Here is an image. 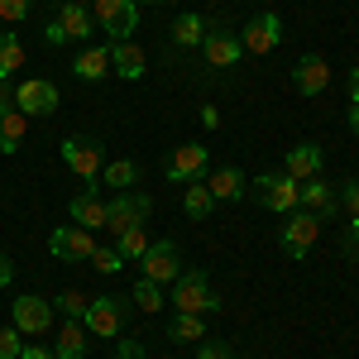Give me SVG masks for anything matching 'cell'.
Listing matches in <instances>:
<instances>
[{
  "label": "cell",
  "mask_w": 359,
  "mask_h": 359,
  "mask_svg": "<svg viewBox=\"0 0 359 359\" xmlns=\"http://www.w3.org/2000/svg\"><path fill=\"white\" fill-rule=\"evenodd\" d=\"M321 163H326L321 144H297V149H287L283 172H287V177H297V182H306V177H316V172H321Z\"/></svg>",
  "instance_id": "obj_18"
},
{
  "label": "cell",
  "mask_w": 359,
  "mask_h": 359,
  "mask_svg": "<svg viewBox=\"0 0 359 359\" xmlns=\"http://www.w3.org/2000/svg\"><path fill=\"white\" fill-rule=\"evenodd\" d=\"M91 15H96V29L111 34V43H130L139 29V5L135 0H91Z\"/></svg>",
  "instance_id": "obj_1"
},
{
  "label": "cell",
  "mask_w": 359,
  "mask_h": 359,
  "mask_svg": "<svg viewBox=\"0 0 359 359\" xmlns=\"http://www.w3.org/2000/svg\"><path fill=\"white\" fill-rule=\"evenodd\" d=\"M345 206H350V216H359V177H350L345 182V196H340Z\"/></svg>",
  "instance_id": "obj_37"
},
{
  "label": "cell",
  "mask_w": 359,
  "mask_h": 359,
  "mask_svg": "<svg viewBox=\"0 0 359 359\" xmlns=\"http://www.w3.org/2000/svg\"><path fill=\"white\" fill-rule=\"evenodd\" d=\"M350 249H355V254H359V216H355V221H350Z\"/></svg>",
  "instance_id": "obj_45"
},
{
  "label": "cell",
  "mask_w": 359,
  "mask_h": 359,
  "mask_svg": "<svg viewBox=\"0 0 359 359\" xmlns=\"http://www.w3.org/2000/svg\"><path fill=\"white\" fill-rule=\"evenodd\" d=\"M20 350H25V335L15 326H0V359H20Z\"/></svg>",
  "instance_id": "obj_34"
},
{
  "label": "cell",
  "mask_w": 359,
  "mask_h": 359,
  "mask_svg": "<svg viewBox=\"0 0 359 359\" xmlns=\"http://www.w3.org/2000/svg\"><path fill=\"white\" fill-rule=\"evenodd\" d=\"M53 306L67 316V321H82L86 306H91V297H86V292H77V287H67V292H57V297H53Z\"/></svg>",
  "instance_id": "obj_31"
},
{
  "label": "cell",
  "mask_w": 359,
  "mask_h": 359,
  "mask_svg": "<svg viewBox=\"0 0 359 359\" xmlns=\"http://www.w3.org/2000/svg\"><path fill=\"white\" fill-rule=\"evenodd\" d=\"M53 355H57V359H82V355H86V335H82V326H77V321H67V326L57 331Z\"/></svg>",
  "instance_id": "obj_27"
},
{
  "label": "cell",
  "mask_w": 359,
  "mask_h": 359,
  "mask_svg": "<svg viewBox=\"0 0 359 359\" xmlns=\"http://www.w3.org/2000/svg\"><path fill=\"white\" fill-rule=\"evenodd\" d=\"M335 206H340V201H335V192L326 187V182H316V177L302 182V211H311V216L326 221V216H335Z\"/></svg>",
  "instance_id": "obj_24"
},
{
  "label": "cell",
  "mask_w": 359,
  "mask_h": 359,
  "mask_svg": "<svg viewBox=\"0 0 359 359\" xmlns=\"http://www.w3.org/2000/svg\"><path fill=\"white\" fill-rule=\"evenodd\" d=\"M72 72H77L82 82H106V77H111V43H101V48H82L77 62H72Z\"/></svg>",
  "instance_id": "obj_20"
},
{
  "label": "cell",
  "mask_w": 359,
  "mask_h": 359,
  "mask_svg": "<svg viewBox=\"0 0 359 359\" xmlns=\"http://www.w3.org/2000/svg\"><path fill=\"white\" fill-rule=\"evenodd\" d=\"M144 48H135V43H111V72L115 77H125V82H139L144 77Z\"/></svg>",
  "instance_id": "obj_21"
},
{
  "label": "cell",
  "mask_w": 359,
  "mask_h": 359,
  "mask_svg": "<svg viewBox=\"0 0 359 359\" xmlns=\"http://www.w3.org/2000/svg\"><path fill=\"white\" fill-rule=\"evenodd\" d=\"M196 359H230V350H225V345H216V340H206V345H201V355Z\"/></svg>",
  "instance_id": "obj_38"
},
{
  "label": "cell",
  "mask_w": 359,
  "mask_h": 359,
  "mask_svg": "<svg viewBox=\"0 0 359 359\" xmlns=\"http://www.w3.org/2000/svg\"><path fill=\"white\" fill-rule=\"evenodd\" d=\"M48 249H53V259H62V264H77V259H91L96 254V240H91V230H82V225H62V230L48 235Z\"/></svg>",
  "instance_id": "obj_13"
},
{
  "label": "cell",
  "mask_w": 359,
  "mask_h": 359,
  "mask_svg": "<svg viewBox=\"0 0 359 359\" xmlns=\"http://www.w3.org/2000/svg\"><path fill=\"white\" fill-rule=\"evenodd\" d=\"M101 187H111V192H130L139 182V163L135 158H111V163L101 168V177H96Z\"/></svg>",
  "instance_id": "obj_23"
},
{
  "label": "cell",
  "mask_w": 359,
  "mask_h": 359,
  "mask_svg": "<svg viewBox=\"0 0 359 359\" xmlns=\"http://www.w3.org/2000/svg\"><path fill=\"white\" fill-rule=\"evenodd\" d=\"M201 125H206V130H216V125H221V111H211V106H206V111H201Z\"/></svg>",
  "instance_id": "obj_43"
},
{
  "label": "cell",
  "mask_w": 359,
  "mask_h": 359,
  "mask_svg": "<svg viewBox=\"0 0 359 359\" xmlns=\"http://www.w3.org/2000/svg\"><path fill=\"white\" fill-rule=\"evenodd\" d=\"M278 43H283V20H278L273 10H264V15H254L245 29H240V48L254 57H264V53H273Z\"/></svg>",
  "instance_id": "obj_6"
},
{
  "label": "cell",
  "mask_w": 359,
  "mask_h": 359,
  "mask_svg": "<svg viewBox=\"0 0 359 359\" xmlns=\"http://www.w3.org/2000/svg\"><path fill=\"white\" fill-rule=\"evenodd\" d=\"M168 177L172 182H201L206 177V144H177L168 158Z\"/></svg>",
  "instance_id": "obj_14"
},
{
  "label": "cell",
  "mask_w": 359,
  "mask_h": 359,
  "mask_svg": "<svg viewBox=\"0 0 359 359\" xmlns=\"http://www.w3.org/2000/svg\"><path fill=\"white\" fill-rule=\"evenodd\" d=\"M350 106H359V67H350Z\"/></svg>",
  "instance_id": "obj_42"
},
{
  "label": "cell",
  "mask_w": 359,
  "mask_h": 359,
  "mask_svg": "<svg viewBox=\"0 0 359 359\" xmlns=\"http://www.w3.org/2000/svg\"><path fill=\"white\" fill-rule=\"evenodd\" d=\"M149 211H154V201L144 192H115L111 201H106V230L125 235V230H135V225L149 221Z\"/></svg>",
  "instance_id": "obj_4"
},
{
  "label": "cell",
  "mask_w": 359,
  "mask_h": 359,
  "mask_svg": "<svg viewBox=\"0 0 359 359\" xmlns=\"http://www.w3.org/2000/svg\"><path fill=\"white\" fill-rule=\"evenodd\" d=\"M321 240V216H311V211H287V221H283V249L292 254V259H306V249Z\"/></svg>",
  "instance_id": "obj_7"
},
{
  "label": "cell",
  "mask_w": 359,
  "mask_h": 359,
  "mask_svg": "<svg viewBox=\"0 0 359 359\" xmlns=\"http://www.w3.org/2000/svg\"><path fill=\"white\" fill-rule=\"evenodd\" d=\"M168 302L177 306V311H196V316H201V311H221V297L211 292V283H206L201 269H192V273L182 269V273H177V287H172V297H168Z\"/></svg>",
  "instance_id": "obj_3"
},
{
  "label": "cell",
  "mask_w": 359,
  "mask_h": 359,
  "mask_svg": "<svg viewBox=\"0 0 359 359\" xmlns=\"http://www.w3.org/2000/svg\"><path fill=\"white\" fill-rule=\"evenodd\" d=\"M62 163L72 168L82 182H96L101 168H106V154H101V144L91 135H72V139H62Z\"/></svg>",
  "instance_id": "obj_5"
},
{
  "label": "cell",
  "mask_w": 359,
  "mask_h": 359,
  "mask_svg": "<svg viewBox=\"0 0 359 359\" xmlns=\"http://www.w3.org/2000/svg\"><path fill=\"white\" fill-rule=\"evenodd\" d=\"M25 67V43H20V34H0V82H10L15 72Z\"/></svg>",
  "instance_id": "obj_25"
},
{
  "label": "cell",
  "mask_w": 359,
  "mask_h": 359,
  "mask_svg": "<svg viewBox=\"0 0 359 359\" xmlns=\"http://www.w3.org/2000/svg\"><path fill=\"white\" fill-rule=\"evenodd\" d=\"M115 249H120V259H139V254L149 249V230H144V225H135V230L115 235Z\"/></svg>",
  "instance_id": "obj_32"
},
{
  "label": "cell",
  "mask_w": 359,
  "mask_h": 359,
  "mask_svg": "<svg viewBox=\"0 0 359 359\" xmlns=\"http://www.w3.org/2000/svg\"><path fill=\"white\" fill-rule=\"evenodd\" d=\"M139 259H144V278L149 283H177V273H182V259H177L172 240H149V249Z\"/></svg>",
  "instance_id": "obj_8"
},
{
  "label": "cell",
  "mask_w": 359,
  "mask_h": 359,
  "mask_svg": "<svg viewBox=\"0 0 359 359\" xmlns=\"http://www.w3.org/2000/svg\"><path fill=\"white\" fill-rule=\"evenodd\" d=\"M201 182L211 187V196H216V201H240L249 177L240 172V168H216V172H211V177H201Z\"/></svg>",
  "instance_id": "obj_22"
},
{
  "label": "cell",
  "mask_w": 359,
  "mask_h": 359,
  "mask_svg": "<svg viewBox=\"0 0 359 359\" xmlns=\"http://www.w3.org/2000/svg\"><path fill=\"white\" fill-rule=\"evenodd\" d=\"M43 39H48L53 48H62V43H67V34H62V25H57V20H53V25H48V29H43Z\"/></svg>",
  "instance_id": "obj_39"
},
{
  "label": "cell",
  "mask_w": 359,
  "mask_h": 359,
  "mask_svg": "<svg viewBox=\"0 0 359 359\" xmlns=\"http://www.w3.org/2000/svg\"><path fill=\"white\" fill-rule=\"evenodd\" d=\"M67 216L82 230H106V201H101V182H86L82 192L67 201Z\"/></svg>",
  "instance_id": "obj_12"
},
{
  "label": "cell",
  "mask_w": 359,
  "mask_h": 359,
  "mask_svg": "<svg viewBox=\"0 0 359 359\" xmlns=\"http://www.w3.org/2000/svg\"><path fill=\"white\" fill-rule=\"evenodd\" d=\"M130 297H135L139 311H163V302H168V297H163V283H149V278H139Z\"/></svg>",
  "instance_id": "obj_29"
},
{
  "label": "cell",
  "mask_w": 359,
  "mask_h": 359,
  "mask_svg": "<svg viewBox=\"0 0 359 359\" xmlns=\"http://www.w3.org/2000/svg\"><path fill=\"white\" fill-rule=\"evenodd\" d=\"M182 211L192 216V221H206L211 211H216V196L206 182H187V192H182Z\"/></svg>",
  "instance_id": "obj_26"
},
{
  "label": "cell",
  "mask_w": 359,
  "mask_h": 359,
  "mask_svg": "<svg viewBox=\"0 0 359 359\" xmlns=\"http://www.w3.org/2000/svg\"><path fill=\"white\" fill-rule=\"evenodd\" d=\"M29 130V115L20 106H0V154H20Z\"/></svg>",
  "instance_id": "obj_19"
},
{
  "label": "cell",
  "mask_w": 359,
  "mask_h": 359,
  "mask_svg": "<svg viewBox=\"0 0 359 359\" xmlns=\"http://www.w3.org/2000/svg\"><path fill=\"white\" fill-rule=\"evenodd\" d=\"M82 326L91 335H111V340H115V335L125 331V302H120V297H91Z\"/></svg>",
  "instance_id": "obj_9"
},
{
  "label": "cell",
  "mask_w": 359,
  "mask_h": 359,
  "mask_svg": "<svg viewBox=\"0 0 359 359\" xmlns=\"http://www.w3.org/2000/svg\"><path fill=\"white\" fill-rule=\"evenodd\" d=\"M15 106L25 115H39V120H48L57 111V86L43 82V77H29V82L15 86Z\"/></svg>",
  "instance_id": "obj_10"
},
{
  "label": "cell",
  "mask_w": 359,
  "mask_h": 359,
  "mask_svg": "<svg viewBox=\"0 0 359 359\" xmlns=\"http://www.w3.org/2000/svg\"><path fill=\"white\" fill-rule=\"evenodd\" d=\"M91 264H96V273H120V269H125V259H120V249H115V245H96Z\"/></svg>",
  "instance_id": "obj_33"
},
{
  "label": "cell",
  "mask_w": 359,
  "mask_h": 359,
  "mask_svg": "<svg viewBox=\"0 0 359 359\" xmlns=\"http://www.w3.org/2000/svg\"><path fill=\"white\" fill-rule=\"evenodd\" d=\"M201 39H206V20H201V15H182V20L172 25V43H177V48H201Z\"/></svg>",
  "instance_id": "obj_28"
},
{
  "label": "cell",
  "mask_w": 359,
  "mask_h": 359,
  "mask_svg": "<svg viewBox=\"0 0 359 359\" xmlns=\"http://www.w3.org/2000/svg\"><path fill=\"white\" fill-rule=\"evenodd\" d=\"M168 335H172L177 345H187V340H201V335H206V326H201V316H196V311H177Z\"/></svg>",
  "instance_id": "obj_30"
},
{
  "label": "cell",
  "mask_w": 359,
  "mask_h": 359,
  "mask_svg": "<svg viewBox=\"0 0 359 359\" xmlns=\"http://www.w3.org/2000/svg\"><path fill=\"white\" fill-rule=\"evenodd\" d=\"M20 359H57V355H53V350H43V345H25Z\"/></svg>",
  "instance_id": "obj_41"
},
{
  "label": "cell",
  "mask_w": 359,
  "mask_h": 359,
  "mask_svg": "<svg viewBox=\"0 0 359 359\" xmlns=\"http://www.w3.org/2000/svg\"><path fill=\"white\" fill-rule=\"evenodd\" d=\"M345 120H350V130L359 135V106H350V115H345Z\"/></svg>",
  "instance_id": "obj_46"
},
{
  "label": "cell",
  "mask_w": 359,
  "mask_h": 359,
  "mask_svg": "<svg viewBox=\"0 0 359 359\" xmlns=\"http://www.w3.org/2000/svg\"><path fill=\"white\" fill-rule=\"evenodd\" d=\"M15 283V264H10V254H0V287H10Z\"/></svg>",
  "instance_id": "obj_40"
},
{
  "label": "cell",
  "mask_w": 359,
  "mask_h": 359,
  "mask_svg": "<svg viewBox=\"0 0 359 359\" xmlns=\"http://www.w3.org/2000/svg\"><path fill=\"white\" fill-rule=\"evenodd\" d=\"M57 25H62V34H67V43H82V39H91V34H96V15L86 10L82 0H62Z\"/></svg>",
  "instance_id": "obj_17"
},
{
  "label": "cell",
  "mask_w": 359,
  "mask_h": 359,
  "mask_svg": "<svg viewBox=\"0 0 359 359\" xmlns=\"http://www.w3.org/2000/svg\"><path fill=\"white\" fill-rule=\"evenodd\" d=\"M53 326V306L43 297H15V331L20 335H48Z\"/></svg>",
  "instance_id": "obj_16"
},
{
  "label": "cell",
  "mask_w": 359,
  "mask_h": 359,
  "mask_svg": "<svg viewBox=\"0 0 359 359\" xmlns=\"http://www.w3.org/2000/svg\"><path fill=\"white\" fill-rule=\"evenodd\" d=\"M201 57H206V67H216V72L235 67V62L245 57L240 34H230V29H206V39H201Z\"/></svg>",
  "instance_id": "obj_11"
},
{
  "label": "cell",
  "mask_w": 359,
  "mask_h": 359,
  "mask_svg": "<svg viewBox=\"0 0 359 359\" xmlns=\"http://www.w3.org/2000/svg\"><path fill=\"white\" fill-rule=\"evenodd\" d=\"M292 86L302 91V96H321L326 86H331V67H326V57L321 53H306L292 62Z\"/></svg>",
  "instance_id": "obj_15"
},
{
  "label": "cell",
  "mask_w": 359,
  "mask_h": 359,
  "mask_svg": "<svg viewBox=\"0 0 359 359\" xmlns=\"http://www.w3.org/2000/svg\"><path fill=\"white\" fill-rule=\"evenodd\" d=\"M0 20H5V25L29 20V0H0Z\"/></svg>",
  "instance_id": "obj_35"
},
{
  "label": "cell",
  "mask_w": 359,
  "mask_h": 359,
  "mask_svg": "<svg viewBox=\"0 0 359 359\" xmlns=\"http://www.w3.org/2000/svg\"><path fill=\"white\" fill-rule=\"evenodd\" d=\"M0 106H15V86L10 82H0Z\"/></svg>",
  "instance_id": "obj_44"
},
{
  "label": "cell",
  "mask_w": 359,
  "mask_h": 359,
  "mask_svg": "<svg viewBox=\"0 0 359 359\" xmlns=\"http://www.w3.org/2000/svg\"><path fill=\"white\" fill-rule=\"evenodd\" d=\"M135 5H144V0H135Z\"/></svg>",
  "instance_id": "obj_47"
},
{
  "label": "cell",
  "mask_w": 359,
  "mask_h": 359,
  "mask_svg": "<svg viewBox=\"0 0 359 359\" xmlns=\"http://www.w3.org/2000/svg\"><path fill=\"white\" fill-rule=\"evenodd\" d=\"M115 359H144V345L130 340V335H120V340H115Z\"/></svg>",
  "instance_id": "obj_36"
},
{
  "label": "cell",
  "mask_w": 359,
  "mask_h": 359,
  "mask_svg": "<svg viewBox=\"0 0 359 359\" xmlns=\"http://www.w3.org/2000/svg\"><path fill=\"white\" fill-rule=\"evenodd\" d=\"M254 196H259V206L287 216V211L302 206V182L287 177V172H264V177H254Z\"/></svg>",
  "instance_id": "obj_2"
}]
</instances>
